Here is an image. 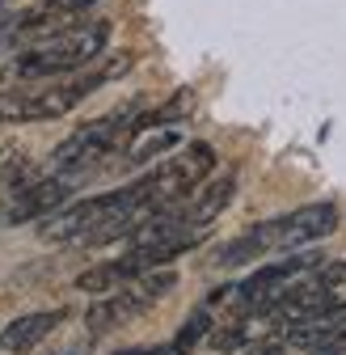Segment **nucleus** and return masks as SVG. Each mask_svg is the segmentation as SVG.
Returning a JSON list of instances; mask_svg holds the SVG:
<instances>
[{"label":"nucleus","mask_w":346,"mask_h":355,"mask_svg":"<svg viewBox=\"0 0 346 355\" xmlns=\"http://www.w3.org/2000/svg\"><path fill=\"white\" fill-rule=\"evenodd\" d=\"M211 169H215V148L211 144H190L131 187H136V195L148 211H161V207H173V203H186L207 182Z\"/></svg>","instance_id":"obj_4"},{"label":"nucleus","mask_w":346,"mask_h":355,"mask_svg":"<svg viewBox=\"0 0 346 355\" xmlns=\"http://www.w3.org/2000/svg\"><path fill=\"white\" fill-rule=\"evenodd\" d=\"M89 351H93V334L89 338H76V343H68L60 351H47V355H89Z\"/></svg>","instance_id":"obj_11"},{"label":"nucleus","mask_w":346,"mask_h":355,"mask_svg":"<svg viewBox=\"0 0 346 355\" xmlns=\"http://www.w3.org/2000/svg\"><path fill=\"white\" fill-rule=\"evenodd\" d=\"M114 72H98V76H80V80H64V85H47V89H5L0 94V123H42V119H60L72 106H80L93 94V85L110 80Z\"/></svg>","instance_id":"obj_6"},{"label":"nucleus","mask_w":346,"mask_h":355,"mask_svg":"<svg viewBox=\"0 0 346 355\" xmlns=\"http://www.w3.org/2000/svg\"><path fill=\"white\" fill-rule=\"evenodd\" d=\"M215 326H220V313H215V309L203 300L194 313L182 322V330H178V338L169 343V351H173V355H190L203 338H211V330H215Z\"/></svg>","instance_id":"obj_10"},{"label":"nucleus","mask_w":346,"mask_h":355,"mask_svg":"<svg viewBox=\"0 0 346 355\" xmlns=\"http://www.w3.org/2000/svg\"><path fill=\"white\" fill-rule=\"evenodd\" d=\"M64 309H42V313H21L13 318L9 326H0V351H9V355H26L34 347H42L60 326H64Z\"/></svg>","instance_id":"obj_8"},{"label":"nucleus","mask_w":346,"mask_h":355,"mask_svg":"<svg viewBox=\"0 0 346 355\" xmlns=\"http://www.w3.org/2000/svg\"><path fill=\"white\" fill-rule=\"evenodd\" d=\"M114 355H173L169 347H131V351H114Z\"/></svg>","instance_id":"obj_12"},{"label":"nucleus","mask_w":346,"mask_h":355,"mask_svg":"<svg viewBox=\"0 0 346 355\" xmlns=\"http://www.w3.org/2000/svg\"><path fill=\"white\" fill-rule=\"evenodd\" d=\"M233 195H237V178H233V173L215 178V182H203V187L186 199V207H182L186 229H203V233H207L215 220L224 216V207L233 203Z\"/></svg>","instance_id":"obj_9"},{"label":"nucleus","mask_w":346,"mask_h":355,"mask_svg":"<svg viewBox=\"0 0 346 355\" xmlns=\"http://www.w3.org/2000/svg\"><path fill=\"white\" fill-rule=\"evenodd\" d=\"M76 191V178L72 173H34L26 178L21 187L0 195V229H17L30 225V220H47L55 216Z\"/></svg>","instance_id":"obj_7"},{"label":"nucleus","mask_w":346,"mask_h":355,"mask_svg":"<svg viewBox=\"0 0 346 355\" xmlns=\"http://www.w3.org/2000/svg\"><path fill=\"white\" fill-rule=\"evenodd\" d=\"M173 288H178V275L169 271V266H161V271H148L131 284H122L114 292H106L102 300L89 304V313H84V326H89V334H106V330H118L127 322L144 318L152 304H161Z\"/></svg>","instance_id":"obj_5"},{"label":"nucleus","mask_w":346,"mask_h":355,"mask_svg":"<svg viewBox=\"0 0 346 355\" xmlns=\"http://www.w3.org/2000/svg\"><path fill=\"white\" fill-rule=\"evenodd\" d=\"M110 26L106 21H84V26H68L51 38L34 42L30 51L17 55V76L21 80H55L64 72H76L84 64H93L106 51Z\"/></svg>","instance_id":"obj_2"},{"label":"nucleus","mask_w":346,"mask_h":355,"mask_svg":"<svg viewBox=\"0 0 346 355\" xmlns=\"http://www.w3.org/2000/svg\"><path fill=\"white\" fill-rule=\"evenodd\" d=\"M127 136H136V106H131V110H114V114H106V119H93V123L76 127L72 136L51 153L47 173H72V178H84L102 157L118 153V148L127 144Z\"/></svg>","instance_id":"obj_3"},{"label":"nucleus","mask_w":346,"mask_h":355,"mask_svg":"<svg viewBox=\"0 0 346 355\" xmlns=\"http://www.w3.org/2000/svg\"><path fill=\"white\" fill-rule=\"evenodd\" d=\"M338 229V207L334 203H304L279 220H266L249 233H241L237 241L220 245L215 254V266H245L253 258H266V254H295L321 237H329Z\"/></svg>","instance_id":"obj_1"}]
</instances>
